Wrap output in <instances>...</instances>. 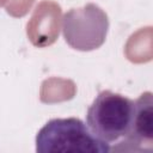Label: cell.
Here are the masks:
<instances>
[{"label": "cell", "mask_w": 153, "mask_h": 153, "mask_svg": "<svg viewBox=\"0 0 153 153\" xmlns=\"http://www.w3.org/2000/svg\"><path fill=\"white\" fill-rule=\"evenodd\" d=\"M39 153H108L109 143L97 139L80 118H53L36 135Z\"/></svg>", "instance_id": "1"}, {"label": "cell", "mask_w": 153, "mask_h": 153, "mask_svg": "<svg viewBox=\"0 0 153 153\" xmlns=\"http://www.w3.org/2000/svg\"><path fill=\"white\" fill-rule=\"evenodd\" d=\"M134 100L109 90L93 99L86 112V126L100 141L112 143L124 139L130 130Z\"/></svg>", "instance_id": "2"}, {"label": "cell", "mask_w": 153, "mask_h": 153, "mask_svg": "<svg viewBox=\"0 0 153 153\" xmlns=\"http://www.w3.org/2000/svg\"><path fill=\"white\" fill-rule=\"evenodd\" d=\"M108 31V14L93 2L72 8L63 14L62 35L67 44L75 50L90 51L102 47Z\"/></svg>", "instance_id": "3"}, {"label": "cell", "mask_w": 153, "mask_h": 153, "mask_svg": "<svg viewBox=\"0 0 153 153\" xmlns=\"http://www.w3.org/2000/svg\"><path fill=\"white\" fill-rule=\"evenodd\" d=\"M153 141V96L152 92L142 93L134 102V111L129 134L120 143H129L131 149H146L145 145L152 148Z\"/></svg>", "instance_id": "4"}]
</instances>
